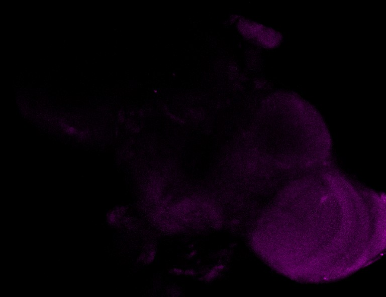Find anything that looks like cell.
Returning <instances> with one entry per match:
<instances>
[{
	"label": "cell",
	"mask_w": 386,
	"mask_h": 297,
	"mask_svg": "<svg viewBox=\"0 0 386 297\" xmlns=\"http://www.w3.org/2000/svg\"><path fill=\"white\" fill-rule=\"evenodd\" d=\"M276 96V111L254 125L256 152L266 161L285 169H305L324 162L330 139L317 110L293 94Z\"/></svg>",
	"instance_id": "obj_1"
}]
</instances>
